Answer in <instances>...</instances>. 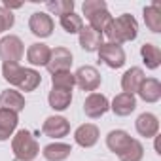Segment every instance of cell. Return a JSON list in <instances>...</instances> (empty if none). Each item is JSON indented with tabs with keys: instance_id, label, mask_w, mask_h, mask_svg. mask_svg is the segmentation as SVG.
Masks as SVG:
<instances>
[{
	"instance_id": "cell-1",
	"label": "cell",
	"mask_w": 161,
	"mask_h": 161,
	"mask_svg": "<svg viewBox=\"0 0 161 161\" xmlns=\"http://www.w3.org/2000/svg\"><path fill=\"white\" fill-rule=\"evenodd\" d=\"M104 34L112 44H118V46L123 42H133L138 34V23L131 14H123L116 19L112 17V21L104 29Z\"/></svg>"
},
{
	"instance_id": "cell-2",
	"label": "cell",
	"mask_w": 161,
	"mask_h": 161,
	"mask_svg": "<svg viewBox=\"0 0 161 161\" xmlns=\"http://www.w3.org/2000/svg\"><path fill=\"white\" fill-rule=\"evenodd\" d=\"M12 150H14V155L17 161H32L40 153V144L29 131L21 129L15 133V136L12 140Z\"/></svg>"
},
{
	"instance_id": "cell-3",
	"label": "cell",
	"mask_w": 161,
	"mask_h": 161,
	"mask_svg": "<svg viewBox=\"0 0 161 161\" xmlns=\"http://www.w3.org/2000/svg\"><path fill=\"white\" fill-rule=\"evenodd\" d=\"M23 53H25V47H23V42L19 36L8 34L0 40V59L4 63L19 64V61L23 59Z\"/></svg>"
},
{
	"instance_id": "cell-4",
	"label": "cell",
	"mask_w": 161,
	"mask_h": 161,
	"mask_svg": "<svg viewBox=\"0 0 161 161\" xmlns=\"http://www.w3.org/2000/svg\"><path fill=\"white\" fill-rule=\"evenodd\" d=\"M74 80H76V86L82 89V91H91V93H95L97 89H99V86H101V74H99V70L95 68V66H89V64H86V66H80L78 70H76V74H74Z\"/></svg>"
},
{
	"instance_id": "cell-5",
	"label": "cell",
	"mask_w": 161,
	"mask_h": 161,
	"mask_svg": "<svg viewBox=\"0 0 161 161\" xmlns=\"http://www.w3.org/2000/svg\"><path fill=\"white\" fill-rule=\"evenodd\" d=\"M99 51V59L110 66V68H121L125 64V51L121 46L112 44V42H103V46L97 49Z\"/></svg>"
},
{
	"instance_id": "cell-6",
	"label": "cell",
	"mask_w": 161,
	"mask_h": 161,
	"mask_svg": "<svg viewBox=\"0 0 161 161\" xmlns=\"http://www.w3.org/2000/svg\"><path fill=\"white\" fill-rule=\"evenodd\" d=\"M108 108H110V103L101 93H89V97L84 103V112L91 119H99L101 116H104L108 112Z\"/></svg>"
},
{
	"instance_id": "cell-7",
	"label": "cell",
	"mask_w": 161,
	"mask_h": 161,
	"mask_svg": "<svg viewBox=\"0 0 161 161\" xmlns=\"http://www.w3.org/2000/svg\"><path fill=\"white\" fill-rule=\"evenodd\" d=\"M29 29H31V32H32L34 36H38V38H47V36H51V32H53V19H51V15H47V14H44V12H36V14H32L31 19H29Z\"/></svg>"
},
{
	"instance_id": "cell-8",
	"label": "cell",
	"mask_w": 161,
	"mask_h": 161,
	"mask_svg": "<svg viewBox=\"0 0 161 161\" xmlns=\"http://www.w3.org/2000/svg\"><path fill=\"white\" fill-rule=\"evenodd\" d=\"M42 133L49 138H63L70 133V123L63 116H49L42 125Z\"/></svg>"
},
{
	"instance_id": "cell-9",
	"label": "cell",
	"mask_w": 161,
	"mask_h": 161,
	"mask_svg": "<svg viewBox=\"0 0 161 161\" xmlns=\"http://www.w3.org/2000/svg\"><path fill=\"white\" fill-rule=\"evenodd\" d=\"M46 66H47V70L51 74L63 72V70H70V66H72V53L66 47H55V49H51V55H49V61H47Z\"/></svg>"
},
{
	"instance_id": "cell-10",
	"label": "cell",
	"mask_w": 161,
	"mask_h": 161,
	"mask_svg": "<svg viewBox=\"0 0 161 161\" xmlns=\"http://www.w3.org/2000/svg\"><path fill=\"white\" fill-rule=\"evenodd\" d=\"M133 138L127 131H121V129H116V131H110L108 136H106V146L110 152H114L116 155H121L129 146H131Z\"/></svg>"
},
{
	"instance_id": "cell-11",
	"label": "cell",
	"mask_w": 161,
	"mask_h": 161,
	"mask_svg": "<svg viewBox=\"0 0 161 161\" xmlns=\"http://www.w3.org/2000/svg\"><path fill=\"white\" fill-rule=\"evenodd\" d=\"M74 140L78 146H82V148H91L97 144L99 140V127L93 125V123H84V125H80L74 133Z\"/></svg>"
},
{
	"instance_id": "cell-12",
	"label": "cell",
	"mask_w": 161,
	"mask_h": 161,
	"mask_svg": "<svg viewBox=\"0 0 161 161\" xmlns=\"http://www.w3.org/2000/svg\"><path fill=\"white\" fill-rule=\"evenodd\" d=\"M135 127H136V133H138L140 136L152 138V136H155L157 131H159V121H157V118H155L153 114L144 112V114H140V116L136 118Z\"/></svg>"
},
{
	"instance_id": "cell-13",
	"label": "cell",
	"mask_w": 161,
	"mask_h": 161,
	"mask_svg": "<svg viewBox=\"0 0 161 161\" xmlns=\"http://www.w3.org/2000/svg\"><path fill=\"white\" fill-rule=\"evenodd\" d=\"M142 82H144V72H142V68L133 66V68H129L121 76V89H123V93L135 95L138 91V87H140Z\"/></svg>"
},
{
	"instance_id": "cell-14",
	"label": "cell",
	"mask_w": 161,
	"mask_h": 161,
	"mask_svg": "<svg viewBox=\"0 0 161 161\" xmlns=\"http://www.w3.org/2000/svg\"><path fill=\"white\" fill-rule=\"evenodd\" d=\"M138 97L144 103H157L161 99V84L155 78H144V82L138 87Z\"/></svg>"
},
{
	"instance_id": "cell-15",
	"label": "cell",
	"mask_w": 161,
	"mask_h": 161,
	"mask_svg": "<svg viewBox=\"0 0 161 161\" xmlns=\"http://www.w3.org/2000/svg\"><path fill=\"white\" fill-rule=\"evenodd\" d=\"M112 112L116 114V116H121V118H125V116H129V114H133L135 112V108H136V99H135V95H129V93H119V95H116L114 97V101H112Z\"/></svg>"
},
{
	"instance_id": "cell-16",
	"label": "cell",
	"mask_w": 161,
	"mask_h": 161,
	"mask_svg": "<svg viewBox=\"0 0 161 161\" xmlns=\"http://www.w3.org/2000/svg\"><path fill=\"white\" fill-rule=\"evenodd\" d=\"M78 34H80V47H82L84 51H87V53L97 51L103 46V34L93 31L91 27H84Z\"/></svg>"
},
{
	"instance_id": "cell-17",
	"label": "cell",
	"mask_w": 161,
	"mask_h": 161,
	"mask_svg": "<svg viewBox=\"0 0 161 161\" xmlns=\"http://www.w3.org/2000/svg\"><path fill=\"white\" fill-rule=\"evenodd\" d=\"M0 106L19 114L25 108V97L15 89H6V91L0 93Z\"/></svg>"
},
{
	"instance_id": "cell-18",
	"label": "cell",
	"mask_w": 161,
	"mask_h": 161,
	"mask_svg": "<svg viewBox=\"0 0 161 161\" xmlns=\"http://www.w3.org/2000/svg\"><path fill=\"white\" fill-rule=\"evenodd\" d=\"M49 55H51V49L42 42L31 44V47L27 49V61L34 66H46L49 61Z\"/></svg>"
},
{
	"instance_id": "cell-19",
	"label": "cell",
	"mask_w": 161,
	"mask_h": 161,
	"mask_svg": "<svg viewBox=\"0 0 161 161\" xmlns=\"http://www.w3.org/2000/svg\"><path fill=\"white\" fill-rule=\"evenodd\" d=\"M17 123H19V119H17L15 112L0 108V140H8L14 135Z\"/></svg>"
},
{
	"instance_id": "cell-20",
	"label": "cell",
	"mask_w": 161,
	"mask_h": 161,
	"mask_svg": "<svg viewBox=\"0 0 161 161\" xmlns=\"http://www.w3.org/2000/svg\"><path fill=\"white\" fill-rule=\"evenodd\" d=\"M47 103H49V106L53 108V110H57V112H63V110H66L68 106H70V103H72V91H68V89H51L49 91V95H47Z\"/></svg>"
},
{
	"instance_id": "cell-21",
	"label": "cell",
	"mask_w": 161,
	"mask_h": 161,
	"mask_svg": "<svg viewBox=\"0 0 161 161\" xmlns=\"http://www.w3.org/2000/svg\"><path fill=\"white\" fill-rule=\"evenodd\" d=\"M72 148L70 144H63V142H55V144H47L44 148V157L47 161H64L68 155H70Z\"/></svg>"
},
{
	"instance_id": "cell-22",
	"label": "cell",
	"mask_w": 161,
	"mask_h": 161,
	"mask_svg": "<svg viewBox=\"0 0 161 161\" xmlns=\"http://www.w3.org/2000/svg\"><path fill=\"white\" fill-rule=\"evenodd\" d=\"M140 55H142L146 68H150V70H155L161 64V49L153 44H144L140 47Z\"/></svg>"
},
{
	"instance_id": "cell-23",
	"label": "cell",
	"mask_w": 161,
	"mask_h": 161,
	"mask_svg": "<svg viewBox=\"0 0 161 161\" xmlns=\"http://www.w3.org/2000/svg\"><path fill=\"white\" fill-rule=\"evenodd\" d=\"M40 84H42L40 72H36V70H32V68H25V70H23V76H21V82H19L17 87L27 93V91H34Z\"/></svg>"
},
{
	"instance_id": "cell-24",
	"label": "cell",
	"mask_w": 161,
	"mask_h": 161,
	"mask_svg": "<svg viewBox=\"0 0 161 161\" xmlns=\"http://www.w3.org/2000/svg\"><path fill=\"white\" fill-rule=\"evenodd\" d=\"M144 23L152 32H161V10L157 4L144 8Z\"/></svg>"
},
{
	"instance_id": "cell-25",
	"label": "cell",
	"mask_w": 161,
	"mask_h": 161,
	"mask_svg": "<svg viewBox=\"0 0 161 161\" xmlns=\"http://www.w3.org/2000/svg\"><path fill=\"white\" fill-rule=\"evenodd\" d=\"M51 86L55 89H68V91H72V87L76 86L74 74L70 70H63V72L51 74Z\"/></svg>"
},
{
	"instance_id": "cell-26",
	"label": "cell",
	"mask_w": 161,
	"mask_h": 161,
	"mask_svg": "<svg viewBox=\"0 0 161 161\" xmlns=\"http://www.w3.org/2000/svg\"><path fill=\"white\" fill-rule=\"evenodd\" d=\"M61 27H63V31L64 32H68V34H78L80 31L84 29V19L80 17L78 14H66V15H63L61 17Z\"/></svg>"
},
{
	"instance_id": "cell-27",
	"label": "cell",
	"mask_w": 161,
	"mask_h": 161,
	"mask_svg": "<svg viewBox=\"0 0 161 161\" xmlns=\"http://www.w3.org/2000/svg\"><path fill=\"white\" fill-rule=\"evenodd\" d=\"M87 19H89V27L93 29V31H97V32H104V29L108 27V23L112 21V15H110V12L108 10H99V12H95V14H91V15H87Z\"/></svg>"
},
{
	"instance_id": "cell-28",
	"label": "cell",
	"mask_w": 161,
	"mask_h": 161,
	"mask_svg": "<svg viewBox=\"0 0 161 161\" xmlns=\"http://www.w3.org/2000/svg\"><path fill=\"white\" fill-rule=\"evenodd\" d=\"M23 66H19V64H10V63H4L2 64V76H4V80L8 84H12V86H19V82H21V76H23Z\"/></svg>"
},
{
	"instance_id": "cell-29",
	"label": "cell",
	"mask_w": 161,
	"mask_h": 161,
	"mask_svg": "<svg viewBox=\"0 0 161 161\" xmlns=\"http://www.w3.org/2000/svg\"><path fill=\"white\" fill-rule=\"evenodd\" d=\"M46 8L51 14L63 17V15L74 12V2H72V0H49V2H46Z\"/></svg>"
},
{
	"instance_id": "cell-30",
	"label": "cell",
	"mask_w": 161,
	"mask_h": 161,
	"mask_svg": "<svg viewBox=\"0 0 161 161\" xmlns=\"http://www.w3.org/2000/svg\"><path fill=\"white\" fill-rule=\"evenodd\" d=\"M142 155H144V148H142V144L138 142V140H135L133 138V142H131V146L121 153V155H118L121 161H140L142 159Z\"/></svg>"
},
{
	"instance_id": "cell-31",
	"label": "cell",
	"mask_w": 161,
	"mask_h": 161,
	"mask_svg": "<svg viewBox=\"0 0 161 161\" xmlns=\"http://www.w3.org/2000/svg\"><path fill=\"white\" fill-rule=\"evenodd\" d=\"M15 23V17L10 10H6L4 6H0V32H4V31H10Z\"/></svg>"
},
{
	"instance_id": "cell-32",
	"label": "cell",
	"mask_w": 161,
	"mask_h": 161,
	"mask_svg": "<svg viewBox=\"0 0 161 161\" xmlns=\"http://www.w3.org/2000/svg\"><path fill=\"white\" fill-rule=\"evenodd\" d=\"M82 10H84V15H91L99 10H106V2L104 0H86V2L82 4Z\"/></svg>"
}]
</instances>
